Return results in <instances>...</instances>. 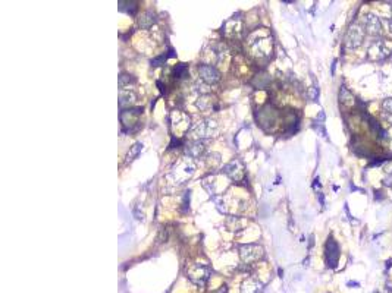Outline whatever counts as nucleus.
<instances>
[{
    "mask_svg": "<svg viewBox=\"0 0 392 293\" xmlns=\"http://www.w3.org/2000/svg\"><path fill=\"white\" fill-rule=\"evenodd\" d=\"M392 53V46L384 38L375 40L369 44L367 49V59L370 62H384L387 60Z\"/></svg>",
    "mask_w": 392,
    "mask_h": 293,
    "instance_id": "1",
    "label": "nucleus"
},
{
    "mask_svg": "<svg viewBox=\"0 0 392 293\" xmlns=\"http://www.w3.org/2000/svg\"><path fill=\"white\" fill-rule=\"evenodd\" d=\"M366 37V31L362 24H353L345 35V46L348 49H357Z\"/></svg>",
    "mask_w": 392,
    "mask_h": 293,
    "instance_id": "2",
    "label": "nucleus"
},
{
    "mask_svg": "<svg viewBox=\"0 0 392 293\" xmlns=\"http://www.w3.org/2000/svg\"><path fill=\"white\" fill-rule=\"evenodd\" d=\"M363 28H365L366 34L373 35V37L381 35V32H382V24H381L379 18H376L372 13H369V15L365 16V19H363Z\"/></svg>",
    "mask_w": 392,
    "mask_h": 293,
    "instance_id": "3",
    "label": "nucleus"
},
{
    "mask_svg": "<svg viewBox=\"0 0 392 293\" xmlns=\"http://www.w3.org/2000/svg\"><path fill=\"white\" fill-rule=\"evenodd\" d=\"M214 132H216V123L213 121L198 122L193 129V134L197 138H209V137H213Z\"/></svg>",
    "mask_w": 392,
    "mask_h": 293,
    "instance_id": "4",
    "label": "nucleus"
},
{
    "mask_svg": "<svg viewBox=\"0 0 392 293\" xmlns=\"http://www.w3.org/2000/svg\"><path fill=\"white\" fill-rule=\"evenodd\" d=\"M198 72L201 75V79L207 84H216L220 79V75L217 72V69L211 65H200L198 66Z\"/></svg>",
    "mask_w": 392,
    "mask_h": 293,
    "instance_id": "5",
    "label": "nucleus"
},
{
    "mask_svg": "<svg viewBox=\"0 0 392 293\" xmlns=\"http://www.w3.org/2000/svg\"><path fill=\"white\" fill-rule=\"evenodd\" d=\"M340 258V246L335 239L331 236L326 242V263L329 267H335Z\"/></svg>",
    "mask_w": 392,
    "mask_h": 293,
    "instance_id": "6",
    "label": "nucleus"
},
{
    "mask_svg": "<svg viewBox=\"0 0 392 293\" xmlns=\"http://www.w3.org/2000/svg\"><path fill=\"white\" fill-rule=\"evenodd\" d=\"M210 277V269L206 266H197L190 271V279L197 285H204Z\"/></svg>",
    "mask_w": 392,
    "mask_h": 293,
    "instance_id": "7",
    "label": "nucleus"
},
{
    "mask_svg": "<svg viewBox=\"0 0 392 293\" xmlns=\"http://www.w3.org/2000/svg\"><path fill=\"white\" fill-rule=\"evenodd\" d=\"M261 257V249L257 245H244L241 246V258L245 263L256 261Z\"/></svg>",
    "mask_w": 392,
    "mask_h": 293,
    "instance_id": "8",
    "label": "nucleus"
},
{
    "mask_svg": "<svg viewBox=\"0 0 392 293\" xmlns=\"http://www.w3.org/2000/svg\"><path fill=\"white\" fill-rule=\"evenodd\" d=\"M204 152H206V146L200 140L193 141L190 146H187V155H190L193 158H200Z\"/></svg>",
    "mask_w": 392,
    "mask_h": 293,
    "instance_id": "9",
    "label": "nucleus"
},
{
    "mask_svg": "<svg viewBox=\"0 0 392 293\" xmlns=\"http://www.w3.org/2000/svg\"><path fill=\"white\" fill-rule=\"evenodd\" d=\"M155 22H156V16H155V13H153V12H150V10L144 12V13L140 16V19H138V24H140V26H141V28H144V29L150 28V26H152Z\"/></svg>",
    "mask_w": 392,
    "mask_h": 293,
    "instance_id": "10",
    "label": "nucleus"
},
{
    "mask_svg": "<svg viewBox=\"0 0 392 293\" xmlns=\"http://www.w3.org/2000/svg\"><path fill=\"white\" fill-rule=\"evenodd\" d=\"M141 149H143V144L141 143H135L134 146H131L130 151H128V154H127V163L135 160L138 157V154L141 152Z\"/></svg>",
    "mask_w": 392,
    "mask_h": 293,
    "instance_id": "11",
    "label": "nucleus"
},
{
    "mask_svg": "<svg viewBox=\"0 0 392 293\" xmlns=\"http://www.w3.org/2000/svg\"><path fill=\"white\" fill-rule=\"evenodd\" d=\"M187 72H188L187 65L185 63H180L175 68V78H184V76H187Z\"/></svg>",
    "mask_w": 392,
    "mask_h": 293,
    "instance_id": "12",
    "label": "nucleus"
},
{
    "mask_svg": "<svg viewBox=\"0 0 392 293\" xmlns=\"http://www.w3.org/2000/svg\"><path fill=\"white\" fill-rule=\"evenodd\" d=\"M130 82H135V78H132L131 75H125V73H122L119 76V87L121 88H124L125 84H130Z\"/></svg>",
    "mask_w": 392,
    "mask_h": 293,
    "instance_id": "13",
    "label": "nucleus"
},
{
    "mask_svg": "<svg viewBox=\"0 0 392 293\" xmlns=\"http://www.w3.org/2000/svg\"><path fill=\"white\" fill-rule=\"evenodd\" d=\"M382 109H384L385 113L392 115V97L387 98V100H384V103H382Z\"/></svg>",
    "mask_w": 392,
    "mask_h": 293,
    "instance_id": "14",
    "label": "nucleus"
},
{
    "mask_svg": "<svg viewBox=\"0 0 392 293\" xmlns=\"http://www.w3.org/2000/svg\"><path fill=\"white\" fill-rule=\"evenodd\" d=\"M125 4L128 6V7H127V12H128L130 15H134V13L137 12V3H134V1H125Z\"/></svg>",
    "mask_w": 392,
    "mask_h": 293,
    "instance_id": "15",
    "label": "nucleus"
},
{
    "mask_svg": "<svg viewBox=\"0 0 392 293\" xmlns=\"http://www.w3.org/2000/svg\"><path fill=\"white\" fill-rule=\"evenodd\" d=\"M168 59V56L166 54H162V56H159V57H156V59H153L152 60V66H159L163 60H166Z\"/></svg>",
    "mask_w": 392,
    "mask_h": 293,
    "instance_id": "16",
    "label": "nucleus"
},
{
    "mask_svg": "<svg viewBox=\"0 0 392 293\" xmlns=\"http://www.w3.org/2000/svg\"><path fill=\"white\" fill-rule=\"evenodd\" d=\"M216 293H226V286H222Z\"/></svg>",
    "mask_w": 392,
    "mask_h": 293,
    "instance_id": "17",
    "label": "nucleus"
},
{
    "mask_svg": "<svg viewBox=\"0 0 392 293\" xmlns=\"http://www.w3.org/2000/svg\"><path fill=\"white\" fill-rule=\"evenodd\" d=\"M387 22H388V28H390V31L392 32V18H391V19H388Z\"/></svg>",
    "mask_w": 392,
    "mask_h": 293,
    "instance_id": "18",
    "label": "nucleus"
},
{
    "mask_svg": "<svg viewBox=\"0 0 392 293\" xmlns=\"http://www.w3.org/2000/svg\"><path fill=\"white\" fill-rule=\"evenodd\" d=\"M388 292H390V293H392V283H391V285H390V283H388Z\"/></svg>",
    "mask_w": 392,
    "mask_h": 293,
    "instance_id": "19",
    "label": "nucleus"
}]
</instances>
